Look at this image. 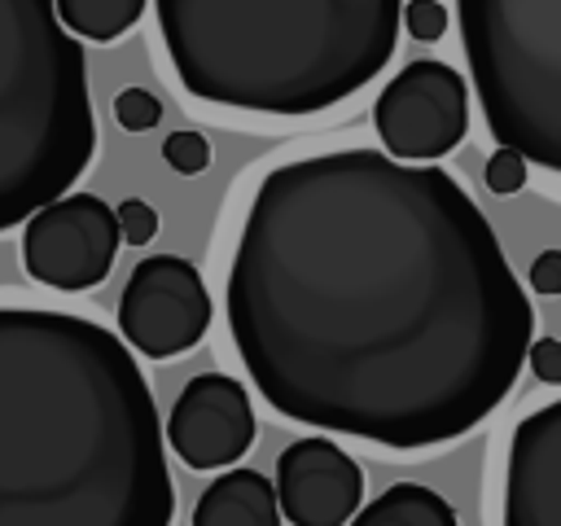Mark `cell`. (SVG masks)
Listing matches in <instances>:
<instances>
[{
  "label": "cell",
  "mask_w": 561,
  "mask_h": 526,
  "mask_svg": "<svg viewBox=\"0 0 561 526\" xmlns=\"http://www.w3.org/2000/svg\"><path fill=\"white\" fill-rule=\"evenodd\" d=\"M149 381L118 333L0 307V526H171Z\"/></svg>",
  "instance_id": "obj_2"
},
{
  "label": "cell",
  "mask_w": 561,
  "mask_h": 526,
  "mask_svg": "<svg viewBox=\"0 0 561 526\" xmlns=\"http://www.w3.org/2000/svg\"><path fill=\"white\" fill-rule=\"evenodd\" d=\"M193 526H280L276 491L259 469H228L197 495Z\"/></svg>",
  "instance_id": "obj_12"
},
{
  "label": "cell",
  "mask_w": 561,
  "mask_h": 526,
  "mask_svg": "<svg viewBox=\"0 0 561 526\" xmlns=\"http://www.w3.org/2000/svg\"><path fill=\"white\" fill-rule=\"evenodd\" d=\"M254 430L259 425L245 386L228 373H202L180 390L162 438L188 469H224L250 451Z\"/></svg>",
  "instance_id": "obj_9"
},
{
  "label": "cell",
  "mask_w": 561,
  "mask_h": 526,
  "mask_svg": "<svg viewBox=\"0 0 561 526\" xmlns=\"http://www.w3.org/2000/svg\"><path fill=\"white\" fill-rule=\"evenodd\" d=\"M346 526H460V522H456V508L438 491L421 482H394L377 500L355 508Z\"/></svg>",
  "instance_id": "obj_13"
},
{
  "label": "cell",
  "mask_w": 561,
  "mask_h": 526,
  "mask_svg": "<svg viewBox=\"0 0 561 526\" xmlns=\"http://www.w3.org/2000/svg\"><path fill=\"white\" fill-rule=\"evenodd\" d=\"M92 153L83 44L53 0H0V232L70 193Z\"/></svg>",
  "instance_id": "obj_4"
},
{
  "label": "cell",
  "mask_w": 561,
  "mask_h": 526,
  "mask_svg": "<svg viewBox=\"0 0 561 526\" xmlns=\"http://www.w3.org/2000/svg\"><path fill=\"white\" fill-rule=\"evenodd\" d=\"M456 22L495 145L561 171V0H456Z\"/></svg>",
  "instance_id": "obj_5"
},
{
  "label": "cell",
  "mask_w": 561,
  "mask_h": 526,
  "mask_svg": "<svg viewBox=\"0 0 561 526\" xmlns=\"http://www.w3.org/2000/svg\"><path fill=\"white\" fill-rule=\"evenodd\" d=\"M272 491L294 526H346L364 500V469L333 438H294L276 460Z\"/></svg>",
  "instance_id": "obj_10"
},
{
  "label": "cell",
  "mask_w": 561,
  "mask_h": 526,
  "mask_svg": "<svg viewBox=\"0 0 561 526\" xmlns=\"http://www.w3.org/2000/svg\"><path fill=\"white\" fill-rule=\"evenodd\" d=\"M526 364L543 386H561V342L557 338H530Z\"/></svg>",
  "instance_id": "obj_20"
},
{
  "label": "cell",
  "mask_w": 561,
  "mask_h": 526,
  "mask_svg": "<svg viewBox=\"0 0 561 526\" xmlns=\"http://www.w3.org/2000/svg\"><path fill=\"white\" fill-rule=\"evenodd\" d=\"M114 118H118L123 132H149L162 118V101L149 88H123L114 96Z\"/></svg>",
  "instance_id": "obj_16"
},
{
  "label": "cell",
  "mask_w": 561,
  "mask_h": 526,
  "mask_svg": "<svg viewBox=\"0 0 561 526\" xmlns=\"http://www.w3.org/2000/svg\"><path fill=\"white\" fill-rule=\"evenodd\" d=\"M215 302L202 272L180 254H149L131 267L118 298V329L145 359L193 351L210 329Z\"/></svg>",
  "instance_id": "obj_8"
},
{
  "label": "cell",
  "mask_w": 561,
  "mask_h": 526,
  "mask_svg": "<svg viewBox=\"0 0 561 526\" xmlns=\"http://www.w3.org/2000/svg\"><path fill=\"white\" fill-rule=\"evenodd\" d=\"M373 127L390 158L434 162L451 153L469 132V88L456 66L421 57L408 61L377 96Z\"/></svg>",
  "instance_id": "obj_7"
},
{
  "label": "cell",
  "mask_w": 561,
  "mask_h": 526,
  "mask_svg": "<svg viewBox=\"0 0 561 526\" xmlns=\"http://www.w3.org/2000/svg\"><path fill=\"white\" fill-rule=\"evenodd\" d=\"M224 307L280 416L390 451L482 425L535 333L478 202L443 167L381 149L272 167L245 206Z\"/></svg>",
  "instance_id": "obj_1"
},
{
  "label": "cell",
  "mask_w": 561,
  "mask_h": 526,
  "mask_svg": "<svg viewBox=\"0 0 561 526\" xmlns=\"http://www.w3.org/2000/svg\"><path fill=\"white\" fill-rule=\"evenodd\" d=\"M399 22L408 26V35L412 39H421V44H434V39H443L447 35V9L438 4V0H408L403 4V13H399Z\"/></svg>",
  "instance_id": "obj_18"
},
{
  "label": "cell",
  "mask_w": 561,
  "mask_h": 526,
  "mask_svg": "<svg viewBox=\"0 0 561 526\" xmlns=\"http://www.w3.org/2000/svg\"><path fill=\"white\" fill-rule=\"evenodd\" d=\"M149 0H53L57 22L75 35V39H92V44H110L118 35H127Z\"/></svg>",
  "instance_id": "obj_14"
},
{
  "label": "cell",
  "mask_w": 561,
  "mask_h": 526,
  "mask_svg": "<svg viewBox=\"0 0 561 526\" xmlns=\"http://www.w3.org/2000/svg\"><path fill=\"white\" fill-rule=\"evenodd\" d=\"M114 206L96 193H61L22 228V267L35 285L79 294L110 276L118 254Z\"/></svg>",
  "instance_id": "obj_6"
},
{
  "label": "cell",
  "mask_w": 561,
  "mask_h": 526,
  "mask_svg": "<svg viewBox=\"0 0 561 526\" xmlns=\"http://www.w3.org/2000/svg\"><path fill=\"white\" fill-rule=\"evenodd\" d=\"M526 281H530L535 294H561V250H543V254H535Z\"/></svg>",
  "instance_id": "obj_21"
},
{
  "label": "cell",
  "mask_w": 561,
  "mask_h": 526,
  "mask_svg": "<svg viewBox=\"0 0 561 526\" xmlns=\"http://www.w3.org/2000/svg\"><path fill=\"white\" fill-rule=\"evenodd\" d=\"M175 79L206 105L307 118L373 83L403 0H153Z\"/></svg>",
  "instance_id": "obj_3"
},
{
  "label": "cell",
  "mask_w": 561,
  "mask_h": 526,
  "mask_svg": "<svg viewBox=\"0 0 561 526\" xmlns=\"http://www.w3.org/2000/svg\"><path fill=\"white\" fill-rule=\"evenodd\" d=\"M114 219H118V237L127 245H149L158 237V210L145 197H123L114 206Z\"/></svg>",
  "instance_id": "obj_17"
},
{
  "label": "cell",
  "mask_w": 561,
  "mask_h": 526,
  "mask_svg": "<svg viewBox=\"0 0 561 526\" xmlns=\"http://www.w3.org/2000/svg\"><path fill=\"white\" fill-rule=\"evenodd\" d=\"M522 184H526V158L500 145V149L486 158V188H491V193H517Z\"/></svg>",
  "instance_id": "obj_19"
},
{
  "label": "cell",
  "mask_w": 561,
  "mask_h": 526,
  "mask_svg": "<svg viewBox=\"0 0 561 526\" xmlns=\"http://www.w3.org/2000/svg\"><path fill=\"white\" fill-rule=\"evenodd\" d=\"M162 162L175 171V175H202L210 167V145L202 132L184 127V132H171L162 140Z\"/></svg>",
  "instance_id": "obj_15"
},
{
  "label": "cell",
  "mask_w": 561,
  "mask_h": 526,
  "mask_svg": "<svg viewBox=\"0 0 561 526\" xmlns=\"http://www.w3.org/2000/svg\"><path fill=\"white\" fill-rule=\"evenodd\" d=\"M500 526H561V399L522 416L508 438Z\"/></svg>",
  "instance_id": "obj_11"
}]
</instances>
